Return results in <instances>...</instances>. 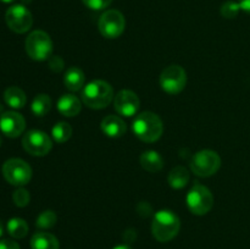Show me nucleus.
<instances>
[{
  "label": "nucleus",
  "mask_w": 250,
  "mask_h": 249,
  "mask_svg": "<svg viewBox=\"0 0 250 249\" xmlns=\"http://www.w3.org/2000/svg\"><path fill=\"white\" fill-rule=\"evenodd\" d=\"M132 129L137 138L142 142L153 143L163 136L164 124L159 115L151 111H144L134 119Z\"/></svg>",
  "instance_id": "f257e3e1"
},
{
  "label": "nucleus",
  "mask_w": 250,
  "mask_h": 249,
  "mask_svg": "<svg viewBox=\"0 0 250 249\" xmlns=\"http://www.w3.org/2000/svg\"><path fill=\"white\" fill-rule=\"evenodd\" d=\"M82 102L90 109L100 110L106 107L114 99V89L106 81L95 80L84 85L82 90Z\"/></svg>",
  "instance_id": "f03ea898"
},
{
  "label": "nucleus",
  "mask_w": 250,
  "mask_h": 249,
  "mask_svg": "<svg viewBox=\"0 0 250 249\" xmlns=\"http://www.w3.org/2000/svg\"><path fill=\"white\" fill-rule=\"evenodd\" d=\"M181 228V221L171 210H159L151 222V233L159 242H168L175 238Z\"/></svg>",
  "instance_id": "7ed1b4c3"
},
{
  "label": "nucleus",
  "mask_w": 250,
  "mask_h": 249,
  "mask_svg": "<svg viewBox=\"0 0 250 249\" xmlns=\"http://www.w3.org/2000/svg\"><path fill=\"white\" fill-rule=\"evenodd\" d=\"M26 53L36 61H44L51 58L53 42L50 36L44 31H33L26 38Z\"/></svg>",
  "instance_id": "20e7f679"
},
{
  "label": "nucleus",
  "mask_w": 250,
  "mask_h": 249,
  "mask_svg": "<svg viewBox=\"0 0 250 249\" xmlns=\"http://www.w3.org/2000/svg\"><path fill=\"white\" fill-rule=\"evenodd\" d=\"M221 167V158L214 150L204 149L193 155L190 170L199 177H210Z\"/></svg>",
  "instance_id": "39448f33"
},
{
  "label": "nucleus",
  "mask_w": 250,
  "mask_h": 249,
  "mask_svg": "<svg viewBox=\"0 0 250 249\" xmlns=\"http://www.w3.org/2000/svg\"><path fill=\"white\" fill-rule=\"evenodd\" d=\"M186 202L190 212L194 215H205L211 210L214 205V195L209 188L195 182L188 192Z\"/></svg>",
  "instance_id": "423d86ee"
},
{
  "label": "nucleus",
  "mask_w": 250,
  "mask_h": 249,
  "mask_svg": "<svg viewBox=\"0 0 250 249\" xmlns=\"http://www.w3.org/2000/svg\"><path fill=\"white\" fill-rule=\"evenodd\" d=\"M2 176L12 186H24L31 181L32 168L22 159H9L2 165Z\"/></svg>",
  "instance_id": "0eeeda50"
},
{
  "label": "nucleus",
  "mask_w": 250,
  "mask_h": 249,
  "mask_svg": "<svg viewBox=\"0 0 250 249\" xmlns=\"http://www.w3.org/2000/svg\"><path fill=\"white\" fill-rule=\"evenodd\" d=\"M98 28L105 38H119L126 28V20L119 10H106L100 16Z\"/></svg>",
  "instance_id": "6e6552de"
},
{
  "label": "nucleus",
  "mask_w": 250,
  "mask_h": 249,
  "mask_svg": "<svg viewBox=\"0 0 250 249\" xmlns=\"http://www.w3.org/2000/svg\"><path fill=\"white\" fill-rule=\"evenodd\" d=\"M22 146L31 155L44 156L53 148V141L45 132L31 129L22 138Z\"/></svg>",
  "instance_id": "1a4fd4ad"
},
{
  "label": "nucleus",
  "mask_w": 250,
  "mask_h": 249,
  "mask_svg": "<svg viewBox=\"0 0 250 249\" xmlns=\"http://www.w3.org/2000/svg\"><path fill=\"white\" fill-rule=\"evenodd\" d=\"M187 84V73L180 65H170L161 72L160 85L168 94H178Z\"/></svg>",
  "instance_id": "9d476101"
},
{
  "label": "nucleus",
  "mask_w": 250,
  "mask_h": 249,
  "mask_svg": "<svg viewBox=\"0 0 250 249\" xmlns=\"http://www.w3.org/2000/svg\"><path fill=\"white\" fill-rule=\"evenodd\" d=\"M5 21L9 28L15 33H26L33 24L31 11L23 5H14L5 14Z\"/></svg>",
  "instance_id": "9b49d317"
},
{
  "label": "nucleus",
  "mask_w": 250,
  "mask_h": 249,
  "mask_svg": "<svg viewBox=\"0 0 250 249\" xmlns=\"http://www.w3.org/2000/svg\"><path fill=\"white\" fill-rule=\"evenodd\" d=\"M114 106L117 114L131 117L138 111L139 106H141V100H139L138 95L132 90L122 89L115 95Z\"/></svg>",
  "instance_id": "f8f14e48"
},
{
  "label": "nucleus",
  "mask_w": 250,
  "mask_h": 249,
  "mask_svg": "<svg viewBox=\"0 0 250 249\" xmlns=\"http://www.w3.org/2000/svg\"><path fill=\"white\" fill-rule=\"evenodd\" d=\"M26 128V121L21 114L15 111H7L0 116V129L10 138H16L23 133Z\"/></svg>",
  "instance_id": "ddd939ff"
},
{
  "label": "nucleus",
  "mask_w": 250,
  "mask_h": 249,
  "mask_svg": "<svg viewBox=\"0 0 250 249\" xmlns=\"http://www.w3.org/2000/svg\"><path fill=\"white\" fill-rule=\"evenodd\" d=\"M100 128H102L103 133L110 138H120L127 131L125 121L116 115H109V116L104 117L100 124Z\"/></svg>",
  "instance_id": "4468645a"
},
{
  "label": "nucleus",
  "mask_w": 250,
  "mask_h": 249,
  "mask_svg": "<svg viewBox=\"0 0 250 249\" xmlns=\"http://www.w3.org/2000/svg\"><path fill=\"white\" fill-rule=\"evenodd\" d=\"M82 109V103L75 94H63L58 100V110L66 117L77 116Z\"/></svg>",
  "instance_id": "2eb2a0df"
},
{
  "label": "nucleus",
  "mask_w": 250,
  "mask_h": 249,
  "mask_svg": "<svg viewBox=\"0 0 250 249\" xmlns=\"http://www.w3.org/2000/svg\"><path fill=\"white\" fill-rule=\"evenodd\" d=\"M84 72L80 67H76V66H72V67L68 68L66 71L65 76H63L65 87L68 90H71V92H77V90L82 89V87L84 85Z\"/></svg>",
  "instance_id": "dca6fc26"
},
{
  "label": "nucleus",
  "mask_w": 250,
  "mask_h": 249,
  "mask_svg": "<svg viewBox=\"0 0 250 249\" xmlns=\"http://www.w3.org/2000/svg\"><path fill=\"white\" fill-rule=\"evenodd\" d=\"M139 161H141L142 167L151 173L159 172L164 166L163 156L155 150H146L142 153Z\"/></svg>",
  "instance_id": "f3484780"
},
{
  "label": "nucleus",
  "mask_w": 250,
  "mask_h": 249,
  "mask_svg": "<svg viewBox=\"0 0 250 249\" xmlns=\"http://www.w3.org/2000/svg\"><path fill=\"white\" fill-rule=\"evenodd\" d=\"M58 238L49 232H37L31 238L32 249H59Z\"/></svg>",
  "instance_id": "a211bd4d"
},
{
  "label": "nucleus",
  "mask_w": 250,
  "mask_h": 249,
  "mask_svg": "<svg viewBox=\"0 0 250 249\" xmlns=\"http://www.w3.org/2000/svg\"><path fill=\"white\" fill-rule=\"evenodd\" d=\"M167 181L173 189H182L189 182V171L185 166H176L168 173Z\"/></svg>",
  "instance_id": "6ab92c4d"
},
{
  "label": "nucleus",
  "mask_w": 250,
  "mask_h": 249,
  "mask_svg": "<svg viewBox=\"0 0 250 249\" xmlns=\"http://www.w3.org/2000/svg\"><path fill=\"white\" fill-rule=\"evenodd\" d=\"M4 99L5 103L12 109H22L26 105L27 98L21 88L12 85V87L6 88L4 93Z\"/></svg>",
  "instance_id": "aec40b11"
},
{
  "label": "nucleus",
  "mask_w": 250,
  "mask_h": 249,
  "mask_svg": "<svg viewBox=\"0 0 250 249\" xmlns=\"http://www.w3.org/2000/svg\"><path fill=\"white\" fill-rule=\"evenodd\" d=\"M51 109V99L46 94H38L33 99L31 105V110L36 116H45Z\"/></svg>",
  "instance_id": "412c9836"
},
{
  "label": "nucleus",
  "mask_w": 250,
  "mask_h": 249,
  "mask_svg": "<svg viewBox=\"0 0 250 249\" xmlns=\"http://www.w3.org/2000/svg\"><path fill=\"white\" fill-rule=\"evenodd\" d=\"M7 232L14 238H23L28 233V225L23 219L14 217L7 222Z\"/></svg>",
  "instance_id": "4be33fe9"
},
{
  "label": "nucleus",
  "mask_w": 250,
  "mask_h": 249,
  "mask_svg": "<svg viewBox=\"0 0 250 249\" xmlns=\"http://www.w3.org/2000/svg\"><path fill=\"white\" fill-rule=\"evenodd\" d=\"M51 136L58 143H65L72 136V127L67 122H58L51 129Z\"/></svg>",
  "instance_id": "5701e85b"
},
{
  "label": "nucleus",
  "mask_w": 250,
  "mask_h": 249,
  "mask_svg": "<svg viewBox=\"0 0 250 249\" xmlns=\"http://www.w3.org/2000/svg\"><path fill=\"white\" fill-rule=\"evenodd\" d=\"M56 221H58V216L53 210H45V211L41 212L37 217L36 225L38 228L42 229H49L51 227L55 226Z\"/></svg>",
  "instance_id": "b1692460"
},
{
  "label": "nucleus",
  "mask_w": 250,
  "mask_h": 249,
  "mask_svg": "<svg viewBox=\"0 0 250 249\" xmlns=\"http://www.w3.org/2000/svg\"><path fill=\"white\" fill-rule=\"evenodd\" d=\"M239 11H241V6H239L238 2L232 1V0H229V1L224 2L220 9V12H221V16H224L225 19H236L238 16Z\"/></svg>",
  "instance_id": "393cba45"
},
{
  "label": "nucleus",
  "mask_w": 250,
  "mask_h": 249,
  "mask_svg": "<svg viewBox=\"0 0 250 249\" xmlns=\"http://www.w3.org/2000/svg\"><path fill=\"white\" fill-rule=\"evenodd\" d=\"M12 200H14L15 205L19 208H24L28 205L31 197H29V192L24 188H19L12 194Z\"/></svg>",
  "instance_id": "a878e982"
},
{
  "label": "nucleus",
  "mask_w": 250,
  "mask_h": 249,
  "mask_svg": "<svg viewBox=\"0 0 250 249\" xmlns=\"http://www.w3.org/2000/svg\"><path fill=\"white\" fill-rule=\"evenodd\" d=\"M83 4L90 10L94 11H99V10H104L111 5L112 0H82Z\"/></svg>",
  "instance_id": "bb28decb"
},
{
  "label": "nucleus",
  "mask_w": 250,
  "mask_h": 249,
  "mask_svg": "<svg viewBox=\"0 0 250 249\" xmlns=\"http://www.w3.org/2000/svg\"><path fill=\"white\" fill-rule=\"evenodd\" d=\"M49 65L54 72H60L63 67V61L60 56H51L49 59Z\"/></svg>",
  "instance_id": "cd10ccee"
},
{
  "label": "nucleus",
  "mask_w": 250,
  "mask_h": 249,
  "mask_svg": "<svg viewBox=\"0 0 250 249\" xmlns=\"http://www.w3.org/2000/svg\"><path fill=\"white\" fill-rule=\"evenodd\" d=\"M0 249H20V246L11 239H1L0 241Z\"/></svg>",
  "instance_id": "c85d7f7f"
},
{
  "label": "nucleus",
  "mask_w": 250,
  "mask_h": 249,
  "mask_svg": "<svg viewBox=\"0 0 250 249\" xmlns=\"http://www.w3.org/2000/svg\"><path fill=\"white\" fill-rule=\"evenodd\" d=\"M238 4L241 6V10L250 15V0H238Z\"/></svg>",
  "instance_id": "c756f323"
},
{
  "label": "nucleus",
  "mask_w": 250,
  "mask_h": 249,
  "mask_svg": "<svg viewBox=\"0 0 250 249\" xmlns=\"http://www.w3.org/2000/svg\"><path fill=\"white\" fill-rule=\"evenodd\" d=\"M114 249H132L131 247L126 246V244H121V246H116Z\"/></svg>",
  "instance_id": "7c9ffc66"
},
{
  "label": "nucleus",
  "mask_w": 250,
  "mask_h": 249,
  "mask_svg": "<svg viewBox=\"0 0 250 249\" xmlns=\"http://www.w3.org/2000/svg\"><path fill=\"white\" fill-rule=\"evenodd\" d=\"M2 232H4V227H2V224H1V221H0V237L2 236Z\"/></svg>",
  "instance_id": "2f4dec72"
},
{
  "label": "nucleus",
  "mask_w": 250,
  "mask_h": 249,
  "mask_svg": "<svg viewBox=\"0 0 250 249\" xmlns=\"http://www.w3.org/2000/svg\"><path fill=\"white\" fill-rule=\"evenodd\" d=\"M0 1L5 2V4H9V2H12V1H14V0H0Z\"/></svg>",
  "instance_id": "473e14b6"
},
{
  "label": "nucleus",
  "mask_w": 250,
  "mask_h": 249,
  "mask_svg": "<svg viewBox=\"0 0 250 249\" xmlns=\"http://www.w3.org/2000/svg\"><path fill=\"white\" fill-rule=\"evenodd\" d=\"M1 143H2V139H1V136H0V145H1Z\"/></svg>",
  "instance_id": "72a5a7b5"
}]
</instances>
